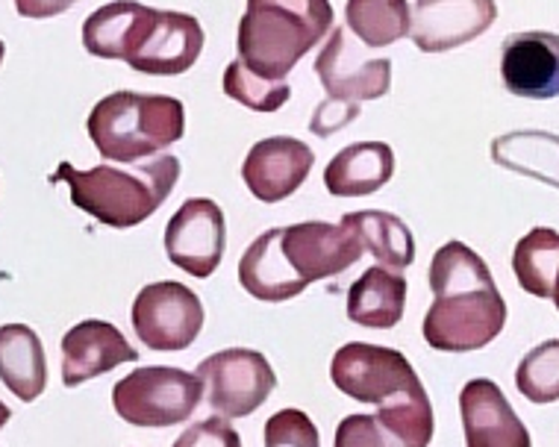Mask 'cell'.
<instances>
[{
  "mask_svg": "<svg viewBox=\"0 0 559 447\" xmlns=\"http://www.w3.org/2000/svg\"><path fill=\"white\" fill-rule=\"evenodd\" d=\"M203 400V379L171 365L135 369L116 383L112 407L133 427H174L194 415Z\"/></svg>",
  "mask_w": 559,
  "mask_h": 447,
  "instance_id": "cell-6",
  "label": "cell"
},
{
  "mask_svg": "<svg viewBox=\"0 0 559 447\" xmlns=\"http://www.w3.org/2000/svg\"><path fill=\"white\" fill-rule=\"evenodd\" d=\"M203 41H206V36H203L201 21L194 15L159 10L142 48L135 50V57L127 65L139 74L177 77V74H186L201 59Z\"/></svg>",
  "mask_w": 559,
  "mask_h": 447,
  "instance_id": "cell-18",
  "label": "cell"
},
{
  "mask_svg": "<svg viewBox=\"0 0 559 447\" xmlns=\"http://www.w3.org/2000/svg\"><path fill=\"white\" fill-rule=\"evenodd\" d=\"M433 403L421 391L380 403L377 415L342 419L333 447H427L433 442Z\"/></svg>",
  "mask_w": 559,
  "mask_h": 447,
  "instance_id": "cell-10",
  "label": "cell"
},
{
  "mask_svg": "<svg viewBox=\"0 0 559 447\" xmlns=\"http://www.w3.org/2000/svg\"><path fill=\"white\" fill-rule=\"evenodd\" d=\"M406 310V280L386 265L368 268L347 289V318L368 330H392Z\"/></svg>",
  "mask_w": 559,
  "mask_h": 447,
  "instance_id": "cell-22",
  "label": "cell"
},
{
  "mask_svg": "<svg viewBox=\"0 0 559 447\" xmlns=\"http://www.w3.org/2000/svg\"><path fill=\"white\" fill-rule=\"evenodd\" d=\"M395 177V150L386 142L342 147L324 168V189L333 197H366Z\"/></svg>",
  "mask_w": 559,
  "mask_h": 447,
  "instance_id": "cell-21",
  "label": "cell"
},
{
  "mask_svg": "<svg viewBox=\"0 0 559 447\" xmlns=\"http://www.w3.org/2000/svg\"><path fill=\"white\" fill-rule=\"evenodd\" d=\"M316 77L328 92V100L312 112L309 130L316 136H333L359 116L366 100L389 95L392 62L386 57H362L347 29H333L328 45L316 57Z\"/></svg>",
  "mask_w": 559,
  "mask_h": 447,
  "instance_id": "cell-5",
  "label": "cell"
},
{
  "mask_svg": "<svg viewBox=\"0 0 559 447\" xmlns=\"http://www.w3.org/2000/svg\"><path fill=\"white\" fill-rule=\"evenodd\" d=\"M135 360L139 353L116 324L88 318V322L74 324L62 336V386L78 389L88 379Z\"/></svg>",
  "mask_w": 559,
  "mask_h": 447,
  "instance_id": "cell-17",
  "label": "cell"
},
{
  "mask_svg": "<svg viewBox=\"0 0 559 447\" xmlns=\"http://www.w3.org/2000/svg\"><path fill=\"white\" fill-rule=\"evenodd\" d=\"M50 180L66 183L71 204L95 221L130 230L135 224H145L171 197L180 180V159L163 154L130 168H74L71 162H59Z\"/></svg>",
  "mask_w": 559,
  "mask_h": 447,
  "instance_id": "cell-2",
  "label": "cell"
},
{
  "mask_svg": "<svg viewBox=\"0 0 559 447\" xmlns=\"http://www.w3.org/2000/svg\"><path fill=\"white\" fill-rule=\"evenodd\" d=\"M550 301H554V306H557L559 312V268H557V277H554V294H550Z\"/></svg>",
  "mask_w": 559,
  "mask_h": 447,
  "instance_id": "cell-34",
  "label": "cell"
},
{
  "mask_svg": "<svg viewBox=\"0 0 559 447\" xmlns=\"http://www.w3.org/2000/svg\"><path fill=\"white\" fill-rule=\"evenodd\" d=\"M495 19V0H415L409 39L421 53H444L480 39Z\"/></svg>",
  "mask_w": 559,
  "mask_h": 447,
  "instance_id": "cell-13",
  "label": "cell"
},
{
  "mask_svg": "<svg viewBox=\"0 0 559 447\" xmlns=\"http://www.w3.org/2000/svg\"><path fill=\"white\" fill-rule=\"evenodd\" d=\"M330 379L345 398L357 403H386L404 395H421L425 383L404 353L368 341H347L330 362Z\"/></svg>",
  "mask_w": 559,
  "mask_h": 447,
  "instance_id": "cell-7",
  "label": "cell"
},
{
  "mask_svg": "<svg viewBox=\"0 0 559 447\" xmlns=\"http://www.w3.org/2000/svg\"><path fill=\"white\" fill-rule=\"evenodd\" d=\"M0 379L21 400L33 403L48 386V360L45 348L27 324H3L0 327Z\"/></svg>",
  "mask_w": 559,
  "mask_h": 447,
  "instance_id": "cell-23",
  "label": "cell"
},
{
  "mask_svg": "<svg viewBox=\"0 0 559 447\" xmlns=\"http://www.w3.org/2000/svg\"><path fill=\"white\" fill-rule=\"evenodd\" d=\"M3 57H7V45H3V39H0V65H3Z\"/></svg>",
  "mask_w": 559,
  "mask_h": 447,
  "instance_id": "cell-35",
  "label": "cell"
},
{
  "mask_svg": "<svg viewBox=\"0 0 559 447\" xmlns=\"http://www.w3.org/2000/svg\"><path fill=\"white\" fill-rule=\"evenodd\" d=\"M194 374L203 379L210 407L222 419H248L277 389V374L265 353L251 348L218 350Z\"/></svg>",
  "mask_w": 559,
  "mask_h": 447,
  "instance_id": "cell-9",
  "label": "cell"
},
{
  "mask_svg": "<svg viewBox=\"0 0 559 447\" xmlns=\"http://www.w3.org/2000/svg\"><path fill=\"white\" fill-rule=\"evenodd\" d=\"M345 24L368 48H389L409 36V0H347Z\"/></svg>",
  "mask_w": 559,
  "mask_h": 447,
  "instance_id": "cell-26",
  "label": "cell"
},
{
  "mask_svg": "<svg viewBox=\"0 0 559 447\" xmlns=\"http://www.w3.org/2000/svg\"><path fill=\"white\" fill-rule=\"evenodd\" d=\"M503 86L515 98L550 100L559 95V33L527 29L501 45Z\"/></svg>",
  "mask_w": 559,
  "mask_h": 447,
  "instance_id": "cell-15",
  "label": "cell"
},
{
  "mask_svg": "<svg viewBox=\"0 0 559 447\" xmlns=\"http://www.w3.org/2000/svg\"><path fill=\"white\" fill-rule=\"evenodd\" d=\"M227 247V221L222 206L210 197L186 201L165 227V253L174 268L206 280L218 271Z\"/></svg>",
  "mask_w": 559,
  "mask_h": 447,
  "instance_id": "cell-11",
  "label": "cell"
},
{
  "mask_svg": "<svg viewBox=\"0 0 559 447\" xmlns=\"http://www.w3.org/2000/svg\"><path fill=\"white\" fill-rule=\"evenodd\" d=\"M342 224L350 227L377 263L386 265L392 271H406L415 263V239L397 215L386 209H359L345 213Z\"/></svg>",
  "mask_w": 559,
  "mask_h": 447,
  "instance_id": "cell-25",
  "label": "cell"
},
{
  "mask_svg": "<svg viewBox=\"0 0 559 447\" xmlns=\"http://www.w3.org/2000/svg\"><path fill=\"white\" fill-rule=\"evenodd\" d=\"M97 154L116 166H133L159 156L186 136V107L168 95L112 92L86 118Z\"/></svg>",
  "mask_w": 559,
  "mask_h": 447,
  "instance_id": "cell-4",
  "label": "cell"
},
{
  "mask_svg": "<svg viewBox=\"0 0 559 447\" xmlns=\"http://www.w3.org/2000/svg\"><path fill=\"white\" fill-rule=\"evenodd\" d=\"M174 447H241V436L230 424V419H203L174 438Z\"/></svg>",
  "mask_w": 559,
  "mask_h": 447,
  "instance_id": "cell-31",
  "label": "cell"
},
{
  "mask_svg": "<svg viewBox=\"0 0 559 447\" xmlns=\"http://www.w3.org/2000/svg\"><path fill=\"white\" fill-rule=\"evenodd\" d=\"M495 166L559 189V136L548 130H512L492 142Z\"/></svg>",
  "mask_w": 559,
  "mask_h": 447,
  "instance_id": "cell-24",
  "label": "cell"
},
{
  "mask_svg": "<svg viewBox=\"0 0 559 447\" xmlns=\"http://www.w3.org/2000/svg\"><path fill=\"white\" fill-rule=\"evenodd\" d=\"M224 95L253 112H277L289 104L292 88L286 80H265L253 74L241 59H233L224 69Z\"/></svg>",
  "mask_w": 559,
  "mask_h": 447,
  "instance_id": "cell-28",
  "label": "cell"
},
{
  "mask_svg": "<svg viewBox=\"0 0 559 447\" xmlns=\"http://www.w3.org/2000/svg\"><path fill=\"white\" fill-rule=\"evenodd\" d=\"M12 3H15V12H19L21 19L41 21V19H57V15L71 10V7L80 3V0H12Z\"/></svg>",
  "mask_w": 559,
  "mask_h": 447,
  "instance_id": "cell-32",
  "label": "cell"
},
{
  "mask_svg": "<svg viewBox=\"0 0 559 447\" xmlns=\"http://www.w3.org/2000/svg\"><path fill=\"white\" fill-rule=\"evenodd\" d=\"M280 233H283V227H271L257 235L239 259L241 289L262 303L292 301L307 289V282L292 271V265L283 256Z\"/></svg>",
  "mask_w": 559,
  "mask_h": 447,
  "instance_id": "cell-20",
  "label": "cell"
},
{
  "mask_svg": "<svg viewBox=\"0 0 559 447\" xmlns=\"http://www.w3.org/2000/svg\"><path fill=\"white\" fill-rule=\"evenodd\" d=\"M465 447H533L507 395L492 379H468L460 391Z\"/></svg>",
  "mask_w": 559,
  "mask_h": 447,
  "instance_id": "cell-16",
  "label": "cell"
},
{
  "mask_svg": "<svg viewBox=\"0 0 559 447\" xmlns=\"http://www.w3.org/2000/svg\"><path fill=\"white\" fill-rule=\"evenodd\" d=\"M280 247H283V256L292 265V271L307 286L316 280L338 277L350 265L359 263V256L366 251L357 233L342 221H304L283 227Z\"/></svg>",
  "mask_w": 559,
  "mask_h": 447,
  "instance_id": "cell-12",
  "label": "cell"
},
{
  "mask_svg": "<svg viewBox=\"0 0 559 447\" xmlns=\"http://www.w3.org/2000/svg\"><path fill=\"white\" fill-rule=\"evenodd\" d=\"M154 7L135 0H112L83 21V48L97 59H121L130 62L142 48L147 29L156 21Z\"/></svg>",
  "mask_w": 559,
  "mask_h": 447,
  "instance_id": "cell-19",
  "label": "cell"
},
{
  "mask_svg": "<svg viewBox=\"0 0 559 447\" xmlns=\"http://www.w3.org/2000/svg\"><path fill=\"white\" fill-rule=\"evenodd\" d=\"M312 166H316V154L307 142L292 136H271L248 150L245 166H241V180L257 201L280 204L307 183Z\"/></svg>",
  "mask_w": 559,
  "mask_h": 447,
  "instance_id": "cell-14",
  "label": "cell"
},
{
  "mask_svg": "<svg viewBox=\"0 0 559 447\" xmlns=\"http://www.w3.org/2000/svg\"><path fill=\"white\" fill-rule=\"evenodd\" d=\"M10 419H12L10 407H7V403L0 400V430H3V427H7V424H10Z\"/></svg>",
  "mask_w": 559,
  "mask_h": 447,
  "instance_id": "cell-33",
  "label": "cell"
},
{
  "mask_svg": "<svg viewBox=\"0 0 559 447\" xmlns=\"http://www.w3.org/2000/svg\"><path fill=\"white\" fill-rule=\"evenodd\" d=\"M433 306L425 315V341L442 353H472L492 345L507 324V303L489 265L463 242H448L430 263Z\"/></svg>",
  "mask_w": 559,
  "mask_h": 447,
  "instance_id": "cell-1",
  "label": "cell"
},
{
  "mask_svg": "<svg viewBox=\"0 0 559 447\" xmlns=\"http://www.w3.org/2000/svg\"><path fill=\"white\" fill-rule=\"evenodd\" d=\"M559 268V233L550 227H533L512 251V271L527 294L550 301Z\"/></svg>",
  "mask_w": 559,
  "mask_h": 447,
  "instance_id": "cell-27",
  "label": "cell"
},
{
  "mask_svg": "<svg viewBox=\"0 0 559 447\" xmlns=\"http://www.w3.org/2000/svg\"><path fill=\"white\" fill-rule=\"evenodd\" d=\"M203 303L201 298L183 282L159 280L147 282L135 294L130 322L139 341L159 353H177L192 348L203 330Z\"/></svg>",
  "mask_w": 559,
  "mask_h": 447,
  "instance_id": "cell-8",
  "label": "cell"
},
{
  "mask_svg": "<svg viewBox=\"0 0 559 447\" xmlns=\"http://www.w3.org/2000/svg\"><path fill=\"white\" fill-rule=\"evenodd\" d=\"M265 447H321L319 427L300 409H280L265 421Z\"/></svg>",
  "mask_w": 559,
  "mask_h": 447,
  "instance_id": "cell-30",
  "label": "cell"
},
{
  "mask_svg": "<svg viewBox=\"0 0 559 447\" xmlns=\"http://www.w3.org/2000/svg\"><path fill=\"white\" fill-rule=\"evenodd\" d=\"M330 0H248L239 21V59L265 80H286L333 27Z\"/></svg>",
  "mask_w": 559,
  "mask_h": 447,
  "instance_id": "cell-3",
  "label": "cell"
},
{
  "mask_svg": "<svg viewBox=\"0 0 559 447\" xmlns=\"http://www.w3.org/2000/svg\"><path fill=\"white\" fill-rule=\"evenodd\" d=\"M515 386L531 403L559 400V339L542 341L519 362Z\"/></svg>",
  "mask_w": 559,
  "mask_h": 447,
  "instance_id": "cell-29",
  "label": "cell"
}]
</instances>
